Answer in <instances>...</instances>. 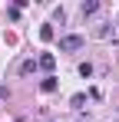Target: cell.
<instances>
[{
  "label": "cell",
  "mask_w": 119,
  "mask_h": 122,
  "mask_svg": "<svg viewBox=\"0 0 119 122\" xmlns=\"http://www.w3.org/2000/svg\"><path fill=\"white\" fill-rule=\"evenodd\" d=\"M83 43H86V40H83L79 33H70V36H60V50H63V53H76Z\"/></svg>",
  "instance_id": "cell-1"
},
{
  "label": "cell",
  "mask_w": 119,
  "mask_h": 122,
  "mask_svg": "<svg viewBox=\"0 0 119 122\" xmlns=\"http://www.w3.org/2000/svg\"><path fill=\"white\" fill-rule=\"evenodd\" d=\"M37 66H40V69H43V73H50V69L56 66V56H53V53H43V56H40V60H37Z\"/></svg>",
  "instance_id": "cell-2"
},
{
  "label": "cell",
  "mask_w": 119,
  "mask_h": 122,
  "mask_svg": "<svg viewBox=\"0 0 119 122\" xmlns=\"http://www.w3.org/2000/svg\"><path fill=\"white\" fill-rule=\"evenodd\" d=\"M56 86H60V82L53 79V76H46V79L40 82V89H43V92H56Z\"/></svg>",
  "instance_id": "cell-3"
},
{
  "label": "cell",
  "mask_w": 119,
  "mask_h": 122,
  "mask_svg": "<svg viewBox=\"0 0 119 122\" xmlns=\"http://www.w3.org/2000/svg\"><path fill=\"white\" fill-rule=\"evenodd\" d=\"M96 10H99V3H96V0H89V3H83V17H93Z\"/></svg>",
  "instance_id": "cell-4"
},
{
  "label": "cell",
  "mask_w": 119,
  "mask_h": 122,
  "mask_svg": "<svg viewBox=\"0 0 119 122\" xmlns=\"http://www.w3.org/2000/svg\"><path fill=\"white\" fill-rule=\"evenodd\" d=\"M79 76L89 79V76H93V63H79Z\"/></svg>",
  "instance_id": "cell-5"
},
{
  "label": "cell",
  "mask_w": 119,
  "mask_h": 122,
  "mask_svg": "<svg viewBox=\"0 0 119 122\" xmlns=\"http://www.w3.org/2000/svg\"><path fill=\"white\" fill-rule=\"evenodd\" d=\"M33 69H37V63H33V60H27V63H23V66H20V73H23V76H30Z\"/></svg>",
  "instance_id": "cell-6"
},
{
  "label": "cell",
  "mask_w": 119,
  "mask_h": 122,
  "mask_svg": "<svg viewBox=\"0 0 119 122\" xmlns=\"http://www.w3.org/2000/svg\"><path fill=\"white\" fill-rule=\"evenodd\" d=\"M40 40H53V26H43L40 30Z\"/></svg>",
  "instance_id": "cell-7"
},
{
  "label": "cell",
  "mask_w": 119,
  "mask_h": 122,
  "mask_svg": "<svg viewBox=\"0 0 119 122\" xmlns=\"http://www.w3.org/2000/svg\"><path fill=\"white\" fill-rule=\"evenodd\" d=\"M3 96H7V86H0V99H3Z\"/></svg>",
  "instance_id": "cell-8"
}]
</instances>
